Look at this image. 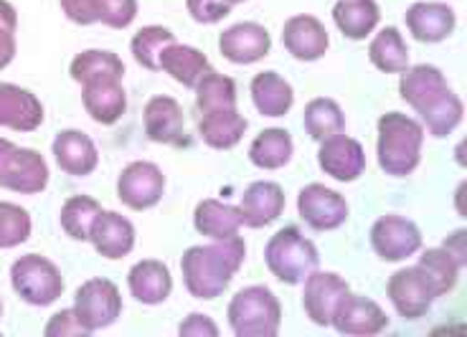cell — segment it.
Returning <instances> with one entry per match:
<instances>
[{
	"mask_svg": "<svg viewBox=\"0 0 467 337\" xmlns=\"http://www.w3.org/2000/svg\"><path fill=\"white\" fill-rule=\"evenodd\" d=\"M244 256L246 244L242 236L186 249L181 256V271L191 297L203 302L222 297L223 290L232 284L236 271L244 264Z\"/></svg>",
	"mask_w": 467,
	"mask_h": 337,
	"instance_id": "obj_1",
	"label": "cell"
},
{
	"mask_svg": "<svg viewBox=\"0 0 467 337\" xmlns=\"http://www.w3.org/2000/svg\"><path fill=\"white\" fill-rule=\"evenodd\" d=\"M379 140H376V158L379 168L386 175L407 178L421 163V145H424V128L420 119L386 112L379 117Z\"/></svg>",
	"mask_w": 467,
	"mask_h": 337,
	"instance_id": "obj_2",
	"label": "cell"
},
{
	"mask_svg": "<svg viewBox=\"0 0 467 337\" xmlns=\"http://www.w3.org/2000/svg\"><path fill=\"white\" fill-rule=\"evenodd\" d=\"M265 261L282 284H303L320 264L316 244L297 226H285L265 246Z\"/></svg>",
	"mask_w": 467,
	"mask_h": 337,
	"instance_id": "obj_3",
	"label": "cell"
},
{
	"mask_svg": "<svg viewBox=\"0 0 467 337\" xmlns=\"http://www.w3.org/2000/svg\"><path fill=\"white\" fill-rule=\"evenodd\" d=\"M226 317L236 337H275L282 325V304L275 291L252 284L234 294Z\"/></svg>",
	"mask_w": 467,
	"mask_h": 337,
	"instance_id": "obj_4",
	"label": "cell"
},
{
	"mask_svg": "<svg viewBox=\"0 0 467 337\" xmlns=\"http://www.w3.org/2000/svg\"><path fill=\"white\" fill-rule=\"evenodd\" d=\"M13 291L34 307H48L64 294L67 284L58 267L41 254H26L11 267Z\"/></svg>",
	"mask_w": 467,
	"mask_h": 337,
	"instance_id": "obj_5",
	"label": "cell"
},
{
	"mask_svg": "<svg viewBox=\"0 0 467 337\" xmlns=\"http://www.w3.org/2000/svg\"><path fill=\"white\" fill-rule=\"evenodd\" d=\"M48 175L41 152L18 148L16 142L0 138V188L21 196H36L47 190Z\"/></svg>",
	"mask_w": 467,
	"mask_h": 337,
	"instance_id": "obj_6",
	"label": "cell"
},
{
	"mask_svg": "<svg viewBox=\"0 0 467 337\" xmlns=\"http://www.w3.org/2000/svg\"><path fill=\"white\" fill-rule=\"evenodd\" d=\"M386 297L391 300L399 317L404 320H420L432 310L434 300L440 297V290L432 281V277L417 264L394 271L386 281Z\"/></svg>",
	"mask_w": 467,
	"mask_h": 337,
	"instance_id": "obj_7",
	"label": "cell"
},
{
	"mask_svg": "<svg viewBox=\"0 0 467 337\" xmlns=\"http://www.w3.org/2000/svg\"><path fill=\"white\" fill-rule=\"evenodd\" d=\"M71 310L87 332H97V330L115 325L117 317L122 314V294L115 281L94 277L77 290Z\"/></svg>",
	"mask_w": 467,
	"mask_h": 337,
	"instance_id": "obj_8",
	"label": "cell"
},
{
	"mask_svg": "<svg viewBox=\"0 0 467 337\" xmlns=\"http://www.w3.org/2000/svg\"><path fill=\"white\" fill-rule=\"evenodd\" d=\"M165 193V175L155 163L135 160L122 168L117 178V198L130 210H148L161 203Z\"/></svg>",
	"mask_w": 467,
	"mask_h": 337,
	"instance_id": "obj_9",
	"label": "cell"
},
{
	"mask_svg": "<svg viewBox=\"0 0 467 337\" xmlns=\"http://www.w3.org/2000/svg\"><path fill=\"white\" fill-rule=\"evenodd\" d=\"M371 249L381 261H404L421 249V231L414 221L389 213L371 226Z\"/></svg>",
	"mask_w": 467,
	"mask_h": 337,
	"instance_id": "obj_10",
	"label": "cell"
},
{
	"mask_svg": "<svg viewBox=\"0 0 467 337\" xmlns=\"http://www.w3.org/2000/svg\"><path fill=\"white\" fill-rule=\"evenodd\" d=\"M297 213L316 231H336L348 221V200L323 183H310L297 193Z\"/></svg>",
	"mask_w": 467,
	"mask_h": 337,
	"instance_id": "obj_11",
	"label": "cell"
},
{
	"mask_svg": "<svg viewBox=\"0 0 467 337\" xmlns=\"http://www.w3.org/2000/svg\"><path fill=\"white\" fill-rule=\"evenodd\" d=\"M330 325L336 327L340 335L371 337L384 332L389 327V317L381 310V304H376L374 300H368L363 294L348 291L336 307Z\"/></svg>",
	"mask_w": 467,
	"mask_h": 337,
	"instance_id": "obj_12",
	"label": "cell"
},
{
	"mask_svg": "<svg viewBox=\"0 0 467 337\" xmlns=\"http://www.w3.org/2000/svg\"><path fill=\"white\" fill-rule=\"evenodd\" d=\"M317 165L333 180H338V183H353L366 170V152H363L361 142L348 138L346 132H338V135H333V138L320 142Z\"/></svg>",
	"mask_w": 467,
	"mask_h": 337,
	"instance_id": "obj_13",
	"label": "cell"
},
{
	"mask_svg": "<svg viewBox=\"0 0 467 337\" xmlns=\"http://www.w3.org/2000/svg\"><path fill=\"white\" fill-rule=\"evenodd\" d=\"M303 284L305 314L310 317V322L327 327L330 320H333V312H336L338 302L350 291L348 281L338 277L336 271H320V269H316Z\"/></svg>",
	"mask_w": 467,
	"mask_h": 337,
	"instance_id": "obj_14",
	"label": "cell"
},
{
	"mask_svg": "<svg viewBox=\"0 0 467 337\" xmlns=\"http://www.w3.org/2000/svg\"><path fill=\"white\" fill-rule=\"evenodd\" d=\"M219 51L226 61L246 66V64H257L272 51V36L265 26L252 24H236L229 26L219 36Z\"/></svg>",
	"mask_w": 467,
	"mask_h": 337,
	"instance_id": "obj_15",
	"label": "cell"
},
{
	"mask_svg": "<svg viewBox=\"0 0 467 337\" xmlns=\"http://www.w3.org/2000/svg\"><path fill=\"white\" fill-rule=\"evenodd\" d=\"M142 122H145V135L150 142H158V145H183L186 142L183 107L178 105V99L173 97H165V94L152 97L145 105Z\"/></svg>",
	"mask_w": 467,
	"mask_h": 337,
	"instance_id": "obj_16",
	"label": "cell"
},
{
	"mask_svg": "<svg viewBox=\"0 0 467 337\" xmlns=\"http://www.w3.org/2000/svg\"><path fill=\"white\" fill-rule=\"evenodd\" d=\"M282 44L290 51L292 58L297 61H317L327 54L330 48V36L326 26L317 21L316 15H292L285 21L282 28Z\"/></svg>",
	"mask_w": 467,
	"mask_h": 337,
	"instance_id": "obj_17",
	"label": "cell"
},
{
	"mask_svg": "<svg viewBox=\"0 0 467 337\" xmlns=\"http://www.w3.org/2000/svg\"><path fill=\"white\" fill-rule=\"evenodd\" d=\"M44 125V105L24 87L0 82V128L13 132H36Z\"/></svg>",
	"mask_w": 467,
	"mask_h": 337,
	"instance_id": "obj_18",
	"label": "cell"
},
{
	"mask_svg": "<svg viewBox=\"0 0 467 337\" xmlns=\"http://www.w3.org/2000/svg\"><path fill=\"white\" fill-rule=\"evenodd\" d=\"M409 34L414 36L420 44H440L444 38L455 34L457 15L447 3H434V0H421L414 3L404 15Z\"/></svg>",
	"mask_w": 467,
	"mask_h": 337,
	"instance_id": "obj_19",
	"label": "cell"
},
{
	"mask_svg": "<svg viewBox=\"0 0 467 337\" xmlns=\"http://www.w3.org/2000/svg\"><path fill=\"white\" fill-rule=\"evenodd\" d=\"M54 158L57 165L71 178H87L99 165V152L89 135L82 129H64L54 140Z\"/></svg>",
	"mask_w": 467,
	"mask_h": 337,
	"instance_id": "obj_20",
	"label": "cell"
},
{
	"mask_svg": "<svg viewBox=\"0 0 467 337\" xmlns=\"http://www.w3.org/2000/svg\"><path fill=\"white\" fill-rule=\"evenodd\" d=\"M89 241H92L94 251L109 261L125 259L135 249V226L117 210H102L94 223Z\"/></svg>",
	"mask_w": 467,
	"mask_h": 337,
	"instance_id": "obj_21",
	"label": "cell"
},
{
	"mask_svg": "<svg viewBox=\"0 0 467 337\" xmlns=\"http://www.w3.org/2000/svg\"><path fill=\"white\" fill-rule=\"evenodd\" d=\"M242 221L249 229H265L269 223H275L285 210V190L280 183L272 180H257L252 186H246L242 203Z\"/></svg>",
	"mask_w": 467,
	"mask_h": 337,
	"instance_id": "obj_22",
	"label": "cell"
},
{
	"mask_svg": "<svg viewBox=\"0 0 467 337\" xmlns=\"http://www.w3.org/2000/svg\"><path fill=\"white\" fill-rule=\"evenodd\" d=\"M130 294L142 304H163L173 291L171 269L158 259H142L128 274Z\"/></svg>",
	"mask_w": 467,
	"mask_h": 337,
	"instance_id": "obj_23",
	"label": "cell"
},
{
	"mask_svg": "<svg viewBox=\"0 0 467 337\" xmlns=\"http://www.w3.org/2000/svg\"><path fill=\"white\" fill-rule=\"evenodd\" d=\"M193 226L201 236H209L211 241H223V239L239 236V229L244 226V221H242L239 206L206 198L193 210Z\"/></svg>",
	"mask_w": 467,
	"mask_h": 337,
	"instance_id": "obj_24",
	"label": "cell"
},
{
	"mask_svg": "<svg viewBox=\"0 0 467 337\" xmlns=\"http://www.w3.org/2000/svg\"><path fill=\"white\" fill-rule=\"evenodd\" d=\"M158 66L161 71H165L173 82L183 84L186 89H196L199 79L211 71L209 58L203 51H199L196 46H183V44H168V46L161 51V58H158Z\"/></svg>",
	"mask_w": 467,
	"mask_h": 337,
	"instance_id": "obj_25",
	"label": "cell"
},
{
	"mask_svg": "<svg viewBox=\"0 0 467 337\" xmlns=\"http://www.w3.org/2000/svg\"><path fill=\"white\" fill-rule=\"evenodd\" d=\"M69 74L79 87H89V84L99 82H122L125 64L112 51L89 48V51H82V54H77V56L71 58Z\"/></svg>",
	"mask_w": 467,
	"mask_h": 337,
	"instance_id": "obj_26",
	"label": "cell"
},
{
	"mask_svg": "<svg viewBox=\"0 0 467 337\" xmlns=\"http://www.w3.org/2000/svg\"><path fill=\"white\" fill-rule=\"evenodd\" d=\"M82 102L87 115L102 128L117 125L128 112V94L122 89V82H99L82 87Z\"/></svg>",
	"mask_w": 467,
	"mask_h": 337,
	"instance_id": "obj_27",
	"label": "cell"
},
{
	"mask_svg": "<svg viewBox=\"0 0 467 337\" xmlns=\"http://www.w3.org/2000/svg\"><path fill=\"white\" fill-rule=\"evenodd\" d=\"M450 84L444 79V74L432 64H417V66H407L401 71L399 79V97L407 102L414 112H420L421 107L437 94L444 92Z\"/></svg>",
	"mask_w": 467,
	"mask_h": 337,
	"instance_id": "obj_28",
	"label": "cell"
},
{
	"mask_svg": "<svg viewBox=\"0 0 467 337\" xmlns=\"http://www.w3.org/2000/svg\"><path fill=\"white\" fill-rule=\"evenodd\" d=\"M252 102L257 107L259 115L265 117H285L295 105V92L287 79H282L277 71H259L252 79Z\"/></svg>",
	"mask_w": 467,
	"mask_h": 337,
	"instance_id": "obj_29",
	"label": "cell"
},
{
	"mask_svg": "<svg viewBox=\"0 0 467 337\" xmlns=\"http://www.w3.org/2000/svg\"><path fill=\"white\" fill-rule=\"evenodd\" d=\"M246 122L244 115H239V109H222V112H209L201 115L199 119V135L213 150H232L244 138Z\"/></svg>",
	"mask_w": 467,
	"mask_h": 337,
	"instance_id": "obj_30",
	"label": "cell"
},
{
	"mask_svg": "<svg viewBox=\"0 0 467 337\" xmlns=\"http://www.w3.org/2000/svg\"><path fill=\"white\" fill-rule=\"evenodd\" d=\"M333 21L350 41H366L381 21L376 0H338L333 5Z\"/></svg>",
	"mask_w": 467,
	"mask_h": 337,
	"instance_id": "obj_31",
	"label": "cell"
},
{
	"mask_svg": "<svg viewBox=\"0 0 467 337\" xmlns=\"http://www.w3.org/2000/svg\"><path fill=\"white\" fill-rule=\"evenodd\" d=\"M417 115H420L421 119V128H427V132H430L432 138H447V135H452V132L460 128L462 115H465V105H462V99L447 87L444 92H440L434 99H430L427 105L421 107Z\"/></svg>",
	"mask_w": 467,
	"mask_h": 337,
	"instance_id": "obj_32",
	"label": "cell"
},
{
	"mask_svg": "<svg viewBox=\"0 0 467 337\" xmlns=\"http://www.w3.org/2000/svg\"><path fill=\"white\" fill-rule=\"evenodd\" d=\"M292 138L287 129L269 128L262 129L249 145V160L257 165L259 170H280L292 160Z\"/></svg>",
	"mask_w": 467,
	"mask_h": 337,
	"instance_id": "obj_33",
	"label": "cell"
},
{
	"mask_svg": "<svg viewBox=\"0 0 467 337\" xmlns=\"http://www.w3.org/2000/svg\"><path fill=\"white\" fill-rule=\"evenodd\" d=\"M368 61L384 74H401L409 66V48L397 26H386L368 44Z\"/></svg>",
	"mask_w": 467,
	"mask_h": 337,
	"instance_id": "obj_34",
	"label": "cell"
},
{
	"mask_svg": "<svg viewBox=\"0 0 467 337\" xmlns=\"http://www.w3.org/2000/svg\"><path fill=\"white\" fill-rule=\"evenodd\" d=\"M102 213V203L92 196H71L64 200L58 221L64 233L74 241H89L92 229Z\"/></svg>",
	"mask_w": 467,
	"mask_h": 337,
	"instance_id": "obj_35",
	"label": "cell"
},
{
	"mask_svg": "<svg viewBox=\"0 0 467 337\" xmlns=\"http://www.w3.org/2000/svg\"><path fill=\"white\" fill-rule=\"evenodd\" d=\"M303 125L316 142H323L338 132H346V117L336 99L316 97L305 105Z\"/></svg>",
	"mask_w": 467,
	"mask_h": 337,
	"instance_id": "obj_36",
	"label": "cell"
},
{
	"mask_svg": "<svg viewBox=\"0 0 467 337\" xmlns=\"http://www.w3.org/2000/svg\"><path fill=\"white\" fill-rule=\"evenodd\" d=\"M196 107L201 115L222 112L236 107V84L232 77H223L219 71H206L196 84Z\"/></svg>",
	"mask_w": 467,
	"mask_h": 337,
	"instance_id": "obj_37",
	"label": "cell"
},
{
	"mask_svg": "<svg viewBox=\"0 0 467 337\" xmlns=\"http://www.w3.org/2000/svg\"><path fill=\"white\" fill-rule=\"evenodd\" d=\"M175 34L165 26H145L138 34L132 36L130 41V51H132V58L140 64L142 69L148 71H161L158 66V58H161V51H163L168 44H173Z\"/></svg>",
	"mask_w": 467,
	"mask_h": 337,
	"instance_id": "obj_38",
	"label": "cell"
},
{
	"mask_svg": "<svg viewBox=\"0 0 467 337\" xmlns=\"http://www.w3.org/2000/svg\"><path fill=\"white\" fill-rule=\"evenodd\" d=\"M420 267L432 277L437 290H440V297H444V294H450V291L455 290L457 280H460V271H462V267L455 261V256L450 254L447 249H442V246H434V249L421 251Z\"/></svg>",
	"mask_w": 467,
	"mask_h": 337,
	"instance_id": "obj_39",
	"label": "cell"
},
{
	"mask_svg": "<svg viewBox=\"0 0 467 337\" xmlns=\"http://www.w3.org/2000/svg\"><path fill=\"white\" fill-rule=\"evenodd\" d=\"M31 213L21 209L18 203L0 200V249L26 244L31 239Z\"/></svg>",
	"mask_w": 467,
	"mask_h": 337,
	"instance_id": "obj_40",
	"label": "cell"
},
{
	"mask_svg": "<svg viewBox=\"0 0 467 337\" xmlns=\"http://www.w3.org/2000/svg\"><path fill=\"white\" fill-rule=\"evenodd\" d=\"M94 15L97 24L122 31L138 18V0H94Z\"/></svg>",
	"mask_w": 467,
	"mask_h": 337,
	"instance_id": "obj_41",
	"label": "cell"
},
{
	"mask_svg": "<svg viewBox=\"0 0 467 337\" xmlns=\"http://www.w3.org/2000/svg\"><path fill=\"white\" fill-rule=\"evenodd\" d=\"M234 5H229L226 0H186V11L188 15L196 21V24L213 26L223 21L229 13H232Z\"/></svg>",
	"mask_w": 467,
	"mask_h": 337,
	"instance_id": "obj_42",
	"label": "cell"
},
{
	"mask_svg": "<svg viewBox=\"0 0 467 337\" xmlns=\"http://www.w3.org/2000/svg\"><path fill=\"white\" fill-rule=\"evenodd\" d=\"M44 335L47 337H69V335H89L82 327V322L77 320L74 310H61L57 312L44 327Z\"/></svg>",
	"mask_w": 467,
	"mask_h": 337,
	"instance_id": "obj_43",
	"label": "cell"
},
{
	"mask_svg": "<svg viewBox=\"0 0 467 337\" xmlns=\"http://www.w3.org/2000/svg\"><path fill=\"white\" fill-rule=\"evenodd\" d=\"M178 332H181V337H216L219 335V325L211 320L209 314L193 312L181 322Z\"/></svg>",
	"mask_w": 467,
	"mask_h": 337,
	"instance_id": "obj_44",
	"label": "cell"
},
{
	"mask_svg": "<svg viewBox=\"0 0 467 337\" xmlns=\"http://www.w3.org/2000/svg\"><path fill=\"white\" fill-rule=\"evenodd\" d=\"M61 3V11L69 18L71 24L77 26H92L97 24V15H94V0H58Z\"/></svg>",
	"mask_w": 467,
	"mask_h": 337,
	"instance_id": "obj_45",
	"label": "cell"
},
{
	"mask_svg": "<svg viewBox=\"0 0 467 337\" xmlns=\"http://www.w3.org/2000/svg\"><path fill=\"white\" fill-rule=\"evenodd\" d=\"M467 231L465 229H460V231H455L452 236H447L444 239L442 249H447L450 254L455 256V261L460 264V267H467Z\"/></svg>",
	"mask_w": 467,
	"mask_h": 337,
	"instance_id": "obj_46",
	"label": "cell"
},
{
	"mask_svg": "<svg viewBox=\"0 0 467 337\" xmlns=\"http://www.w3.org/2000/svg\"><path fill=\"white\" fill-rule=\"evenodd\" d=\"M13 58H16V31L0 28V71L11 66Z\"/></svg>",
	"mask_w": 467,
	"mask_h": 337,
	"instance_id": "obj_47",
	"label": "cell"
},
{
	"mask_svg": "<svg viewBox=\"0 0 467 337\" xmlns=\"http://www.w3.org/2000/svg\"><path fill=\"white\" fill-rule=\"evenodd\" d=\"M0 28L3 31H16L18 28V13L8 0H0Z\"/></svg>",
	"mask_w": 467,
	"mask_h": 337,
	"instance_id": "obj_48",
	"label": "cell"
},
{
	"mask_svg": "<svg viewBox=\"0 0 467 337\" xmlns=\"http://www.w3.org/2000/svg\"><path fill=\"white\" fill-rule=\"evenodd\" d=\"M229 5H239V3H244V0H226Z\"/></svg>",
	"mask_w": 467,
	"mask_h": 337,
	"instance_id": "obj_49",
	"label": "cell"
},
{
	"mask_svg": "<svg viewBox=\"0 0 467 337\" xmlns=\"http://www.w3.org/2000/svg\"><path fill=\"white\" fill-rule=\"evenodd\" d=\"M0 320H3V300H0Z\"/></svg>",
	"mask_w": 467,
	"mask_h": 337,
	"instance_id": "obj_50",
	"label": "cell"
}]
</instances>
